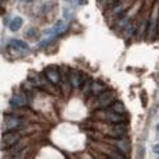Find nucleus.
<instances>
[{
  "label": "nucleus",
  "mask_w": 159,
  "mask_h": 159,
  "mask_svg": "<svg viewBox=\"0 0 159 159\" xmlns=\"http://www.w3.org/2000/svg\"><path fill=\"white\" fill-rule=\"evenodd\" d=\"M68 27H69V23H66L65 20H57V22L54 24V27H52L51 30H48V31H46V34H51V37H50L48 39H46V41H42V42H41V46L47 45L52 38H55V37L62 34L66 30H68Z\"/></svg>",
  "instance_id": "obj_1"
},
{
  "label": "nucleus",
  "mask_w": 159,
  "mask_h": 159,
  "mask_svg": "<svg viewBox=\"0 0 159 159\" xmlns=\"http://www.w3.org/2000/svg\"><path fill=\"white\" fill-rule=\"evenodd\" d=\"M158 22H159V7L157 5L153 11H152V16H150V19H149V23H148V39L152 41L153 37L155 36V32H157V28H158Z\"/></svg>",
  "instance_id": "obj_2"
},
{
  "label": "nucleus",
  "mask_w": 159,
  "mask_h": 159,
  "mask_svg": "<svg viewBox=\"0 0 159 159\" xmlns=\"http://www.w3.org/2000/svg\"><path fill=\"white\" fill-rule=\"evenodd\" d=\"M19 139H20V136L17 132H7L2 138V148L7 149L9 147H13V145H16L19 141Z\"/></svg>",
  "instance_id": "obj_3"
},
{
  "label": "nucleus",
  "mask_w": 159,
  "mask_h": 159,
  "mask_svg": "<svg viewBox=\"0 0 159 159\" xmlns=\"http://www.w3.org/2000/svg\"><path fill=\"white\" fill-rule=\"evenodd\" d=\"M125 132H126V127H125V125L122 122L121 124H113L108 130V135L121 140L125 136Z\"/></svg>",
  "instance_id": "obj_4"
},
{
  "label": "nucleus",
  "mask_w": 159,
  "mask_h": 159,
  "mask_svg": "<svg viewBox=\"0 0 159 159\" xmlns=\"http://www.w3.org/2000/svg\"><path fill=\"white\" fill-rule=\"evenodd\" d=\"M113 101H115V93L113 92H102V93L98 96V104L102 108L112 104Z\"/></svg>",
  "instance_id": "obj_5"
},
{
  "label": "nucleus",
  "mask_w": 159,
  "mask_h": 159,
  "mask_svg": "<svg viewBox=\"0 0 159 159\" xmlns=\"http://www.w3.org/2000/svg\"><path fill=\"white\" fill-rule=\"evenodd\" d=\"M45 75L48 79V82L52 83V84H57L60 82V74L57 71L56 66H48V68H46Z\"/></svg>",
  "instance_id": "obj_6"
},
{
  "label": "nucleus",
  "mask_w": 159,
  "mask_h": 159,
  "mask_svg": "<svg viewBox=\"0 0 159 159\" xmlns=\"http://www.w3.org/2000/svg\"><path fill=\"white\" fill-rule=\"evenodd\" d=\"M68 79H69L71 87H74V88H79L83 84V80H84L83 75L79 71H76V70H71L69 73V75H68Z\"/></svg>",
  "instance_id": "obj_7"
},
{
  "label": "nucleus",
  "mask_w": 159,
  "mask_h": 159,
  "mask_svg": "<svg viewBox=\"0 0 159 159\" xmlns=\"http://www.w3.org/2000/svg\"><path fill=\"white\" fill-rule=\"evenodd\" d=\"M10 103H11V106H14V107H23V106L27 104V98H25L24 94H14Z\"/></svg>",
  "instance_id": "obj_8"
},
{
  "label": "nucleus",
  "mask_w": 159,
  "mask_h": 159,
  "mask_svg": "<svg viewBox=\"0 0 159 159\" xmlns=\"http://www.w3.org/2000/svg\"><path fill=\"white\" fill-rule=\"evenodd\" d=\"M116 148L121 154H127L130 152V143L125 139H121L116 143Z\"/></svg>",
  "instance_id": "obj_9"
},
{
  "label": "nucleus",
  "mask_w": 159,
  "mask_h": 159,
  "mask_svg": "<svg viewBox=\"0 0 159 159\" xmlns=\"http://www.w3.org/2000/svg\"><path fill=\"white\" fill-rule=\"evenodd\" d=\"M22 24H23V19L20 17H14V18L11 19L10 24H9V30L11 32H17L22 27Z\"/></svg>",
  "instance_id": "obj_10"
},
{
  "label": "nucleus",
  "mask_w": 159,
  "mask_h": 159,
  "mask_svg": "<svg viewBox=\"0 0 159 159\" xmlns=\"http://www.w3.org/2000/svg\"><path fill=\"white\" fill-rule=\"evenodd\" d=\"M5 125H7V127H8L9 130H14V129H17V127L20 125V121L18 120V118L10 116V117H7Z\"/></svg>",
  "instance_id": "obj_11"
},
{
  "label": "nucleus",
  "mask_w": 159,
  "mask_h": 159,
  "mask_svg": "<svg viewBox=\"0 0 159 159\" xmlns=\"http://www.w3.org/2000/svg\"><path fill=\"white\" fill-rule=\"evenodd\" d=\"M11 46L14 47V48H17L18 51H20V52L27 51L30 48L28 45L25 43V42H23V41H20V39H13V41H11Z\"/></svg>",
  "instance_id": "obj_12"
},
{
  "label": "nucleus",
  "mask_w": 159,
  "mask_h": 159,
  "mask_svg": "<svg viewBox=\"0 0 159 159\" xmlns=\"http://www.w3.org/2000/svg\"><path fill=\"white\" fill-rule=\"evenodd\" d=\"M106 118L110 121V122H112V124H121L122 122V116H120L118 113H115V112H111V113H107L106 115Z\"/></svg>",
  "instance_id": "obj_13"
},
{
  "label": "nucleus",
  "mask_w": 159,
  "mask_h": 159,
  "mask_svg": "<svg viewBox=\"0 0 159 159\" xmlns=\"http://www.w3.org/2000/svg\"><path fill=\"white\" fill-rule=\"evenodd\" d=\"M135 31H136V24H134V23H127L126 27H125V30H124V36H125L126 38H130L132 34L135 33Z\"/></svg>",
  "instance_id": "obj_14"
},
{
  "label": "nucleus",
  "mask_w": 159,
  "mask_h": 159,
  "mask_svg": "<svg viewBox=\"0 0 159 159\" xmlns=\"http://www.w3.org/2000/svg\"><path fill=\"white\" fill-rule=\"evenodd\" d=\"M112 110L115 111V113H118V115H121V113H124V112H125V107L122 106V103H121V102L113 103V106H112Z\"/></svg>",
  "instance_id": "obj_15"
},
{
  "label": "nucleus",
  "mask_w": 159,
  "mask_h": 159,
  "mask_svg": "<svg viewBox=\"0 0 159 159\" xmlns=\"http://www.w3.org/2000/svg\"><path fill=\"white\" fill-rule=\"evenodd\" d=\"M108 159H124V154H121V153H115V152H110V153H108Z\"/></svg>",
  "instance_id": "obj_16"
},
{
  "label": "nucleus",
  "mask_w": 159,
  "mask_h": 159,
  "mask_svg": "<svg viewBox=\"0 0 159 159\" xmlns=\"http://www.w3.org/2000/svg\"><path fill=\"white\" fill-rule=\"evenodd\" d=\"M102 89H103V87L98 85L97 83H96V84H94V83L92 84V90H93V93H96V94H101V93H102V92H101Z\"/></svg>",
  "instance_id": "obj_17"
},
{
  "label": "nucleus",
  "mask_w": 159,
  "mask_h": 159,
  "mask_svg": "<svg viewBox=\"0 0 159 159\" xmlns=\"http://www.w3.org/2000/svg\"><path fill=\"white\" fill-rule=\"evenodd\" d=\"M153 152L159 155V144H155V145H154V147H153Z\"/></svg>",
  "instance_id": "obj_18"
},
{
  "label": "nucleus",
  "mask_w": 159,
  "mask_h": 159,
  "mask_svg": "<svg viewBox=\"0 0 159 159\" xmlns=\"http://www.w3.org/2000/svg\"><path fill=\"white\" fill-rule=\"evenodd\" d=\"M157 129H158V130H159V124H158V126H157Z\"/></svg>",
  "instance_id": "obj_19"
},
{
  "label": "nucleus",
  "mask_w": 159,
  "mask_h": 159,
  "mask_svg": "<svg viewBox=\"0 0 159 159\" xmlns=\"http://www.w3.org/2000/svg\"><path fill=\"white\" fill-rule=\"evenodd\" d=\"M158 159H159V158H158Z\"/></svg>",
  "instance_id": "obj_20"
}]
</instances>
